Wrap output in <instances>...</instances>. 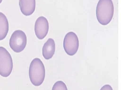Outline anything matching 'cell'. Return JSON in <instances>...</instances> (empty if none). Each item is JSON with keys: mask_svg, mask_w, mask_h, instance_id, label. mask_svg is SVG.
I'll use <instances>...</instances> for the list:
<instances>
[{"mask_svg": "<svg viewBox=\"0 0 121 90\" xmlns=\"http://www.w3.org/2000/svg\"><path fill=\"white\" fill-rule=\"evenodd\" d=\"M114 13V6L112 0H99L96 8V16L98 22L103 25L111 21Z\"/></svg>", "mask_w": 121, "mask_h": 90, "instance_id": "6da1fadb", "label": "cell"}, {"mask_svg": "<svg viewBox=\"0 0 121 90\" xmlns=\"http://www.w3.org/2000/svg\"><path fill=\"white\" fill-rule=\"evenodd\" d=\"M45 68L41 60L35 58L31 61L29 68V76L32 83L38 86L42 84L45 78Z\"/></svg>", "mask_w": 121, "mask_h": 90, "instance_id": "7a4b0ae2", "label": "cell"}, {"mask_svg": "<svg viewBox=\"0 0 121 90\" xmlns=\"http://www.w3.org/2000/svg\"><path fill=\"white\" fill-rule=\"evenodd\" d=\"M13 69V61L9 52L3 47L0 46V75L9 76Z\"/></svg>", "mask_w": 121, "mask_h": 90, "instance_id": "3957f363", "label": "cell"}, {"mask_svg": "<svg viewBox=\"0 0 121 90\" xmlns=\"http://www.w3.org/2000/svg\"><path fill=\"white\" fill-rule=\"evenodd\" d=\"M27 39L25 32L21 30H16L12 34L9 44L12 50L15 52H20L25 48Z\"/></svg>", "mask_w": 121, "mask_h": 90, "instance_id": "277c9868", "label": "cell"}, {"mask_svg": "<svg viewBox=\"0 0 121 90\" xmlns=\"http://www.w3.org/2000/svg\"><path fill=\"white\" fill-rule=\"evenodd\" d=\"M78 46V39L76 33L72 31L67 33L63 40V47L66 53L70 56L74 55L77 52Z\"/></svg>", "mask_w": 121, "mask_h": 90, "instance_id": "5b68a950", "label": "cell"}, {"mask_svg": "<svg viewBox=\"0 0 121 90\" xmlns=\"http://www.w3.org/2000/svg\"><path fill=\"white\" fill-rule=\"evenodd\" d=\"M49 30V23L47 19L43 16L39 17L35 24V31L36 36L39 39H43L47 35Z\"/></svg>", "mask_w": 121, "mask_h": 90, "instance_id": "8992f818", "label": "cell"}, {"mask_svg": "<svg viewBox=\"0 0 121 90\" xmlns=\"http://www.w3.org/2000/svg\"><path fill=\"white\" fill-rule=\"evenodd\" d=\"M19 5L22 13L26 16H28L35 11V0H19Z\"/></svg>", "mask_w": 121, "mask_h": 90, "instance_id": "52a82bcc", "label": "cell"}, {"mask_svg": "<svg viewBox=\"0 0 121 90\" xmlns=\"http://www.w3.org/2000/svg\"><path fill=\"white\" fill-rule=\"evenodd\" d=\"M55 50V44L54 40L50 38L44 44L42 53L45 59L49 60L53 56Z\"/></svg>", "mask_w": 121, "mask_h": 90, "instance_id": "ba28073f", "label": "cell"}, {"mask_svg": "<svg viewBox=\"0 0 121 90\" xmlns=\"http://www.w3.org/2000/svg\"><path fill=\"white\" fill-rule=\"evenodd\" d=\"M9 31V22L6 15L0 12V40L4 39Z\"/></svg>", "mask_w": 121, "mask_h": 90, "instance_id": "9c48e42d", "label": "cell"}, {"mask_svg": "<svg viewBox=\"0 0 121 90\" xmlns=\"http://www.w3.org/2000/svg\"><path fill=\"white\" fill-rule=\"evenodd\" d=\"M52 90H68V89L65 83L63 82L58 81L54 84Z\"/></svg>", "mask_w": 121, "mask_h": 90, "instance_id": "30bf717a", "label": "cell"}, {"mask_svg": "<svg viewBox=\"0 0 121 90\" xmlns=\"http://www.w3.org/2000/svg\"><path fill=\"white\" fill-rule=\"evenodd\" d=\"M100 90H112V88L110 85L105 84L101 88Z\"/></svg>", "mask_w": 121, "mask_h": 90, "instance_id": "8fae6325", "label": "cell"}, {"mask_svg": "<svg viewBox=\"0 0 121 90\" xmlns=\"http://www.w3.org/2000/svg\"><path fill=\"white\" fill-rule=\"evenodd\" d=\"M2 0H0V3L2 2Z\"/></svg>", "mask_w": 121, "mask_h": 90, "instance_id": "7c38bea8", "label": "cell"}]
</instances>
